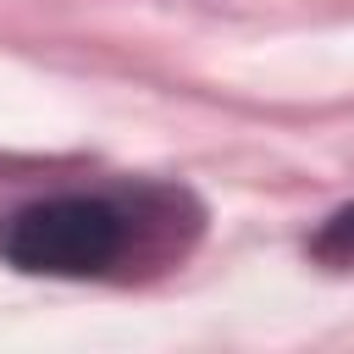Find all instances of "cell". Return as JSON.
<instances>
[{
  "mask_svg": "<svg viewBox=\"0 0 354 354\" xmlns=\"http://www.w3.org/2000/svg\"><path fill=\"white\" fill-rule=\"evenodd\" d=\"M315 254H321V260H337V266H348V260H354V210H337V216L321 227Z\"/></svg>",
  "mask_w": 354,
  "mask_h": 354,
  "instance_id": "2",
  "label": "cell"
},
{
  "mask_svg": "<svg viewBox=\"0 0 354 354\" xmlns=\"http://www.w3.org/2000/svg\"><path fill=\"white\" fill-rule=\"evenodd\" d=\"M122 254V216L105 199H33L0 216V260L28 277H100Z\"/></svg>",
  "mask_w": 354,
  "mask_h": 354,
  "instance_id": "1",
  "label": "cell"
}]
</instances>
